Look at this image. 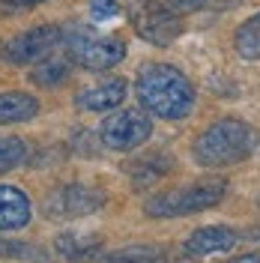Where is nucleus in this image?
I'll return each mask as SVG.
<instances>
[{"instance_id": "nucleus-6", "label": "nucleus", "mask_w": 260, "mask_h": 263, "mask_svg": "<svg viewBox=\"0 0 260 263\" xmlns=\"http://www.w3.org/2000/svg\"><path fill=\"white\" fill-rule=\"evenodd\" d=\"M105 206V192L96 185H84V182H66L60 189H54L45 195V215L57 218V221H69V218H81Z\"/></svg>"}, {"instance_id": "nucleus-15", "label": "nucleus", "mask_w": 260, "mask_h": 263, "mask_svg": "<svg viewBox=\"0 0 260 263\" xmlns=\"http://www.w3.org/2000/svg\"><path fill=\"white\" fill-rule=\"evenodd\" d=\"M164 251L153 246H129V248H117L108 254H99L96 263H162Z\"/></svg>"}, {"instance_id": "nucleus-16", "label": "nucleus", "mask_w": 260, "mask_h": 263, "mask_svg": "<svg viewBox=\"0 0 260 263\" xmlns=\"http://www.w3.org/2000/svg\"><path fill=\"white\" fill-rule=\"evenodd\" d=\"M233 45H236L243 60H260V12L239 24Z\"/></svg>"}, {"instance_id": "nucleus-21", "label": "nucleus", "mask_w": 260, "mask_h": 263, "mask_svg": "<svg viewBox=\"0 0 260 263\" xmlns=\"http://www.w3.org/2000/svg\"><path fill=\"white\" fill-rule=\"evenodd\" d=\"M90 12L96 21H105L117 12V0H90Z\"/></svg>"}, {"instance_id": "nucleus-9", "label": "nucleus", "mask_w": 260, "mask_h": 263, "mask_svg": "<svg viewBox=\"0 0 260 263\" xmlns=\"http://www.w3.org/2000/svg\"><path fill=\"white\" fill-rule=\"evenodd\" d=\"M239 242V233L236 230L225 228V224H210V228L195 230L182 248L189 257H210V254H218V251H230V248Z\"/></svg>"}, {"instance_id": "nucleus-13", "label": "nucleus", "mask_w": 260, "mask_h": 263, "mask_svg": "<svg viewBox=\"0 0 260 263\" xmlns=\"http://www.w3.org/2000/svg\"><path fill=\"white\" fill-rule=\"evenodd\" d=\"M174 167V159H171V153H150L144 159H138V162L129 164V177H132V185L135 189H146V185H153V182H159Z\"/></svg>"}, {"instance_id": "nucleus-23", "label": "nucleus", "mask_w": 260, "mask_h": 263, "mask_svg": "<svg viewBox=\"0 0 260 263\" xmlns=\"http://www.w3.org/2000/svg\"><path fill=\"white\" fill-rule=\"evenodd\" d=\"M225 263H260V254H243V257H233V260Z\"/></svg>"}, {"instance_id": "nucleus-22", "label": "nucleus", "mask_w": 260, "mask_h": 263, "mask_svg": "<svg viewBox=\"0 0 260 263\" xmlns=\"http://www.w3.org/2000/svg\"><path fill=\"white\" fill-rule=\"evenodd\" d=\"M39 3H45V0H0V15H15L21 9H30Z\"/></svg>"}, {"instance_id": "nucleus-20", "label": "nucleus", "mask_w": 260, "mask_h": 263, "mask_svg": "<svg viewBox=\"0 0 260 263\" xmlns=\"http://www.w3.org/2000/svg\"><path fill=\"white\" fill-rule=\"evenodd\" d=\"M162 3L171 9V12L182 15V12H197V9H207V6H212V3H215V0H162Z\"/></svg>"}, {"instance_id": "nucleus-11", "label": "nucleus", "mask_w": 260, "mask_h": 263, "mask_svg": "<svg viewBox=\"0 0 260 263\" xmlns=\"http://www.w3.org/2000/svg\"><path fill=\"white\" fill-rule=\"evenodd\" d=\"M129 93V87L123 78H111V81L105 84H96V87H90V90H81L78 93V108L81 111H111V108H120V102L126 99Z\"/></svg>"}, {"instance_id": "nucleus-17", "label": "nucleus", "mask_w": 260, "mask_h": 263, "mask_svg": "<svg viewBox=\"0 0 260 263\" xmlns=\"http://www.w3.org/2000/svg\"><path fill=\"white\" fill-rule=\"evenodd\" d=\"M66 75H69V63H66V60L45 57V60H39V66L30 72V81L39 84V87H57V84L66 81Z\"/></svg>"}, {"instance_id": "nucleus-2", "label": "nucleus", "mask_w": 260, "mask_h": 263, "mask_svg": "<svg viewBox=\"0 0 260 263\" xmlns=\"http://www.w3.org/2000/svg\"><path fill=\"white\" fill-rule=\"evenodd\" d=\"M254 149H257V132L236 117H225L197 135L195 162L203 167H228L245 162Z\"/></svg>"}, {"instance_id": "nucleus-10", "label": "nucleus", "mask_w": 260, "mask_h": 263, "mask_svg": "<svg viewBox=\"0 0 260 263\" xmlns=\"http://www.w3.org/2000/svg\"><path fill=\"white\" fill-rule=\"evenodd\" d=\"M54 251L69 263H87L96 260L102 251V236L96 233H78V230H66L54 239Z\"/></svg>"}, {"instance_id": "nucleus-8", "label": "nucleus", "mask_w": 260, "mask_h": 263, "mask_svg": "<svg viewBox=\"0 0 260 263\" xmlns=\"http://www.w3.org/2000/svg\"><path fill=\"white\" fill-rule=\"evenodd\" d=\"M63 42V30L60 27H33L12 36L3 48V57L15 66L24 63H36V60H45L51 57V51Z\"/></svg>"}, {"instance_id": "nucleus-12", "label": "nucleus", "mask_w": 260, "mask_h": 263, "mask_svg": "<svg viewBox=\"0 0 260 263\" xmlns=\"http://www.w3.org/2000/svg\"><path fill=\"white\" fill-rule=\"evenodd\" d=\"M30 221V197L15 185H0V233L27 228Z\"/></svg>"}, {"instance_id": "nucleus-18", "label": "nucleus", "mask_w": 260, "mask_h": 263, "mask_svg": "<svg viewBox=\"0 0 260 263\" xmlns=\"http://www.w3.org/2000/svg\"><path fill=\"white\" fill-rule=\"evenodd\" d=\"M27 159V144L15 135H0V174L12 171Z\"/></svg>"}, {"instance_id": "nucleus-3", "label": "nucleus", "mask_w": 260, "mask_h": 263, "mask_svg": "<svg viewBox=\"0 0 260 263\" xmlns=\"http://www.w3.org/2000/svg\"><path fill=\"white\" fill-rule=\"evenodd\" d=\"M225 192H228V182L221 177H203L192 185H179V189L156 195L144 203V213L150 218H179V215L203 213L215 203H221Z\"/></svg>"}, {"instance_id": "nucleus-4", "label": "nucleus", "mask_w": 260, "mask_h": 263, "mask_svg": "<svg viewBox=\"0 0 260 263\" xmlns=\"http://www.w3.org/2000/svg\"><path fill=\"white\" fill-rule=\"evenodd\" d=\"M63 45L72 63L90 72H105L114 69L123 57H126V42L117 36H105L90 27H72L63 33Z\"/></svg>"}, {"instance_id": "nucleus-14", "label": "nucleus", "mask_w": 260, "mask_h": 263, "mask_svg": "<svg viewBox=\"0 0 260 263\" xmlns=\"http://www.w3.org/2000/svg\"><path fill=\"white\" fill-rule=\"evenodd\" d=\"M36 114H39V99L36 96L21 93V90L0 93V126L24 123V120H33Z\"/></svg>"}, {"instance_id": "nucleus-19", "label": "nucleus", "mask_w": 260, "mask_h": 263, "mask_svg": "<svg viewBox=\"0 0 260 263\" xmlns=\"http://www.w3.org/2000/svg\"><path fill=\"white\" fill-rule=\"evenodd\" d=\"M0 257H12V260H45L42 254H36V248L27 242H18V239H3L0 236Z\"/></svg>"}, {"instance_id": "nucleus-5", "label": "nucleus", "mask_w": 260, "mask_h": 263, "mask_svg": "<svg viewBox=\"0 0 260 263\" xmlns=\"http://www.w3.org/2000/svg\"><path fill=\"white\" fill-rule=\"evenodd\" d=\"M129 21L135 33L156 48H168L171 42H177L182 36V18L171 12L162 0H132Z\"/></svg>"}, {"instance_id": "nucleus-7", "label": "nucleus", "mask_w": 260, "mask_h": 263, "mask_svg": "<svg viewBox=\"0 0 260 263\" xmlns=\"http://www.w3.org/2000/svg\"><path fill=\"white\" fill-rule=\"evenodd\" d=\"M150 132H153V123L144 114V108H123V111H114L99 126V138L108 149L129 153V149L144 144Z\"/></svg>"}, {"instance_id": "nucleus-1", "label": "nucleus", "mask_w": 260, "mask_h": 263, "mask_svg": "<svg viewBox=\"0 0 260 263\" xmlns=\"http://www.w3.org/2000/svg\"><path fill=\"white\" fill-rule=\"evenodd\" d=\"M135 90H138L144 111L162 117V120H182L195 108V87L174 66H144L135 78Z\"/></svg>"}]
</instances>
